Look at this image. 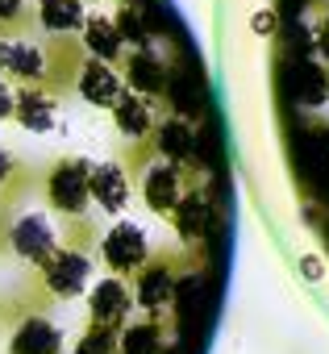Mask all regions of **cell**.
<instances>
[{
  "instance_id": "4dcf8cb0",
  "label": "cell",
  "mask_w": 329,
  "mask_h": 354,
  "mask_svg": "<svg viewBox=\"0 0 329 354\" xmlns=\"http://www.w3.org/2000/svg\"><path fill=\"white\" fill-rule=\"evenodd\" d=\"M325 100H329V67H325Z\"/></svg>"
},
{
  "instance_id": "4316f807",
  "label": "cell",
  "mask_w": 329,
  "mask_h": 354,
  "mask_svg": "<svg viewBox=\"0 0 329 354\" xmlns=\"http://www.w3.org/2000/svg\"><path fill=\"white\" fill-rule=\"evenodd\" d=\"M254 30H275V17H271V13H258V17H254Z\"/></svg>"
},
{
  "instance_id": "83f0119b",
  "label": "cell",
  "mask_w": 329,
  "mask_h": 354,
  "mask_svg": "<svg viewBox=\"0 0 329 354\" xmlns=\"http://www.w3.org/2000/svg\"><path fill=\"white\" fill-rule=\"evenodd\" d=\"M317 150L329 158V129H317Z\"/></svg>"
},
{
  "instance_id": "5bb4252c",
  "label": "cell",
  "mask_w": 329,
  "mask_h": 354,
  "mask_svg": "<svg viewBox=\"0 0 329 354\" xmlns=\"http://www.w3.org/2000/svg\"><path fill=\"white\" fill-rule=\"evenodd\" d=\"M5 75H13L21 88H42L46 80V50L30 38L9 42V59H5Z\"/></svg>"
},
{
  "instance_id": "d6986e66",
  "label": "cell",
  "mask_w": 329,
  "mask_h": 354,
  "mask_svg": "<svg viewBox=\"0 0 329 354\" xmlns=\"http://www.w3.org/2000/svg\"><path fill=\"white\" fill-rule=\"evenodd\" d=\"M117 354H162V329L154 321L121 329L117 333Z\"/></svg>"
},
{
  "instance_id": "cb8c5ba5",
  "label": "cell",
  "mask_w": 329,
  "mask_h": 354,
  "mask_svg": "<svg viewBox=\"0 0 329 354\" xmlns=\"http://www.w3.org/2000/svg\"><path fill=\"white\" fill-rule=\"evenodd\" d=\"M312 46H317V55H321V59H329V9L317 17V30H312Z\"/></svg>"
},
{
  "instance_id": "484cf974",
  "label": "cell",
  "mask_w": 329,
  "mask_h": 354,
  "mask_svg": "<svg viewBox=\"0 0 329 354\" xmlns=\"http://www.w3.org/2000/svg\"><path fill=\"white\" fill-rule=\"evenodd\" d=\"M13 175H17V158H13L9 150H0V188H5Z\"/></svg>"
},
{
  "instance_id": "f1b7e54d",
  "label": "cell",
  "mask_w": 329,
  "mask_h": 354,
  "mask_svg": "<svg viewBox=\"0 0 329 354\" xmlns=\"http://www.w3.org/2000/svg\"><path fill=\"white\" fill-rule=\"evenodd\" d=\"M5 59H9V38L0 34V71H5Z\"/></svg>"
},
{
  "instance_id": "3957f363",
  "label": "cell",
  "mask_w": 329,
  "mask_h": 354,
  "mask_svg": "<svg viewBox=\"0 0 329 354\" xmlns=\"http://www.w3.org/2000/svg\"><path fill=\"white\" fill-rule=\"evenodd\" d=\"M100 259H104V267H109L113 275H133V271L146 267L150 242H146V234H142L133 221H117V225L104 234V242H100Z\"/></svg>"
},
{
  "instance_id": "6da1fadb",
  "label": "cell",
  "mask_w": 329,
  "mask_h": 354,
  "mask_svg": "<svg viewBox=\"0 0 329 354\" xmlns=\"http://www.w3.org/2000/svg\"><path fill=\"white\" fill-rule=\"evenodd\" d=\"M88 175H92V162L71 154V158H59L46 175V201L55 213L63 217H84L88 205H92V192H88Z\"/></svg>"
},
{
  "instance_id": "ac0fdd59",
  "label": "cell",
  "mask_w": 329,
  "mask_h": 354,
  "mask_svg": "<svg viewBox=\"0 0 329 354\" xmlns=\"http://www.w3.org/2000/svg\"><path fill=\"white\" fill-rule=\"evenodd\" d=\"M84 50L88 59H100V63H117L125 55V42L117 34V26L109 17H88L84 21Z\"/></svg>"
},
{
  "instance_id": "8fae6325",
  "label": "cell",
  "mask_w": 329,
  "mask_h": 354,
  "mask_svg": "<svg viewBox=\"0 0 329 354\" xmlns=\"http://www.w3.org/2000/svg\"><path fill=\"white\" fill-rule=\"evenodd\" d=\"M59 100L46 92V88H21L17 100H13V117L30 129V133H50L55 121H59Z\"/></svg>"
},
{
  "instance_id": "e0dca14e",
  "label": "cell",
  "mask_w": 329,
  "mask_h": 354,
  "mask_svg": "<svg viewBox=\"0 0 329 354\" xmlns=\"http://www.w3.org/2000/svg\"><path fill=\"white\" fill-rule=\"evenodd\" d=\"M38 21L46 34L67 38V34L84 30L88 13H84V0H38Z\"/></svg>"
},
{
  "instance_id": "603a6c76",
  "label": "cell",
  "mask_w": 329,
  "mask_h": 354,
  "mask_svg": "<svg viewBox=\"0 0 329 354\" xmlns=\"http://www.w3.org/2000/svg\"><path fill=\"white\" fill-rule=\"evenodd\" d=\"M26 26V5L21 0H0V34Z\"/></svg>"
},
{
  "instance_id": "4fadbf2b",
  "label": "cell",
  "mask_w": 329,
  "mask_h": 354,
  "mask_svg": "<svg viewBox=\"0 0 329 354\" xmlns=\"http://www.w3.org/2000/svg\"><path fill=\"white\" fill-rule=\"evenodd\" d=\"M154 150L167 158V162H192L196 158V133L184 117H162L154 125Z\"/></svg>"
},
{
  "instance_id": "8992f818",
  "label": "cell",
  "mask_w": 329,
  "mask_h": 354,
  "mask_svg": "<svg viewBox=\"0 0 329 354\" xmlns=\"http://www.w3.org/2000/svg\"><path fill=\"white\" fill-rule=\"evenodd\" d=\"M142 196H146V205L162 217L167 213L171 217V209L180 205V196H184V175H180V167L176 162H150L146 171H142Z\"/></svg>"
},
{
  "instance_id": "30bf717a",
  "label": "cell",
  "mask_w": 329,
  "mask_h": 354,
  "mask_svg": "<svg viewBox=\"0 0 329 354\" xmlns=\"http://www.w3.org/2000/svg\"><path fill=\"white\" fill-rule=\"evenodd\" d=\"M59 350H63V333L46 317H26L9 337V354H59Z\"/></svg>"
},
{
  "instance_id": "ffe728a7",
  "label": "cell",
  "mask_w": 329,
  "mask_h": 354,
  "mask_svg": "<svg viewBox=\"0 0 329 354\" xmlns=\"http://www.w3.org/2000/svg\"><path fill=\"white\" fill-rule=\"evenodd\" d=\"M113 26H117L121 42H129L133 50H150V30L142 26V13H138V9H129V5H125V9L117 13V21H113Z\"/></svg>"
},
{
  "instance_id": "7a4b0ae2",
  "label": "cell",
  "mask_w": 329,
  "mask_h": 354,
  "mask_svg": "<svg viewBox=\"0 0 329 354\" xmlns=\"http://www.w3.org/2000/svg\"><path fill=\"white\" fill-rule=\"evenodd\" d=\"M92 279V259L75 246H59L46 263H42V288L55 296V300H71L88 288Z\"/></svg>"
},
{
  "instance_id": "277c9868",
  "label": "cell",
  "mask_w": 329,
  "mask_h": 354,
  "mask_svg": "<svg viewBox=\"0 0 329 354\" xmlns=\"http://www.w3.org/2000/svg\"><path fill=\"white\" fill-rule=\"evenodd\" d=\"M9 242H13V254L17 259L38 263V267L59 250V238H55V230H50V221L42 213H21L13 221V230H9Z\"/></svg>"
},
{
  "instance_id": "f546056e",
  "label": "cell",
  "mask_w": 329,
  "mask_h": 354,
  "mask_svg": "<svg viewBox=\"0 0 329 354\" xmlns=\"http://www.w3.org/2000/svg\"><path fill=\"white\" fill-rule=\"evenodd\" d=\"M304 271H308V279H317V275H321V267H317V259H304Z\"/></svg>"
},
{
  "instance_id": "9c48e42d",
  "label": "cell",
  "mask_w": 329,
  "mask_h": 354,
  "mask_svg": "<svg viewBox=\"0 0 329 354\" xmlns=\"http://www.w3.org/2000/svg\"><path fill=\"white\" fill-rule=\"evenodd\" d=\"M88 192H92V201H96L104 213L117 217V213L129 205V175H125V167H121V162H100V167H92Z\"/></svg>"
},
{
  "instance_id": "9a60e30c",
  "label": "cell",
  "mask_w": 329,
  "mask_h": 354,
  "mask_svg": "<svg viewBox=\"0 0 329 354\" xmlns=\"http://www.w3.org/2000/svg\"><path fill=\"white\" fill-rule=\"evenodd\" d=\"M121 80H129V92L138 96H158L162 84H167V75H162V63L150 55V50H129L121 55Z\"/></svg>"
},
{
  "instance_id": "5b68a950",
  "label": "cell",
  "mask_w": 329,
  "mask_h": 354,
  "mask_svg": "<svg viewBox=\"0 0 329 354\" xmlns=\"http://www.w3.org/2000/svg\"><path fill=\"white\" fill-rule=\"evenodd\" d=\"M138 283H133V300L146 308V313H162L176 296V267L167 259H146L142 271H133Z\"/></svg>"
},
{
  "instance_id": "ba28073f",
  "label": "cell",
  "mask_w": 329,
  "mask_h": 354,
  "mask_svg": "<svg viewBox=\"0 0 329 354\" xmlns=\"http://www.w3.org/2000/svg\"><path fill=\"white\" fill-rule=\"evenodd\" d=\"M121 71L113 67V63H100V59H84V67H79V75H75V92L88 100V104H96V109H109L117 96H121Z\"/></svg>"
},
{
  "instance_id": "44dd1931",
  "label": "cell",
  "mask_w": 329,
  "mask_h": 354,
  "mask_svg": "<svg viewBox=\"0 0 329 354\" xmlns=\"http://www.w3.org/2000/svg\"><path fill=\"white\" fill-rule=\"evenodd\" d=\"M117 333H121V329H104V325H92V329L79 337L75 354H117Z\"/></svg>"
},
{
  "instance_id": "7402d4cb",
  "label": "cell",
  "mask_w": 329,
  "mask_h": 354,
  "mask_svg": "<svg viewBox=\"0 0 329 354\" xmlns=\"http://www.w3.org/2000/svg\"><path fill=\"white\" fill-rule=\"evenodd\" d=\"M321 100H325V71L308 67L300 75V104H321Z\"/></svg>"
},
{
  "instance_id": "52a82bcc",
  "label": "cell",
  "mask_w": 329,
  "mask_h": 354,
  "mask_svg": "<svg viewBox=\"0 0 329 354\" xmlns=\"http://www.w3.org/2000/svg\"><path fill=\"white\" fill-rule=\"evenodd\" d=\"M129 288L121 283V275H109V279H96L92 296H88V308H92V325H104V329H121L125 317H129Z\"/></svg>"
},
{
  "instance_id": "7c38bea8",
  "label": "cell",
  "mask_w": 329,
  "mask_h": 354,
  "mask_svg": "<svg viewBox=\"0 0 329 354\" xmlns=\"http://www.w3.org/2000/svg\"><path fill=\"white\" fill-rule=\"evenodd\" d=\"M109 109H113V125L121 129V138H146L154 129V104H150V96H138V92L121 88V96Z\"/></svg>"
},
{
  "instance_id": "d4e9b609",
  "label": "cell",
  "mask_w": 329,
  "mask_h": 354,
  "mask_svg": "<svg viewBox=\"0 0 329 354\" xmlns=\"http://www.w3.org/2000/svg\"><path fill=\"white\" fill-rule=\"evenodd\" d=\"M13 100H17V92H13L5 80H0V121H9V117H13Z\"/></svg>"
},
{
  "instance_id": "2e32d148",
  "label": "cell",
  "mask_w": 329,
  "mask_h": 354,
  "mask_svg": "<svg viewBox=\"0 0 329 354\" xmlns=\"http://www.w3.org/2000/svg\"><path fill=\"white\" fill-rule=\"evenodd\" d=\"M171 221H176V230H180L184 242H205L209 225H213V209H209V201L200 192H184L180 205L171 209Z\"/></svg>"
}]
</instances>
